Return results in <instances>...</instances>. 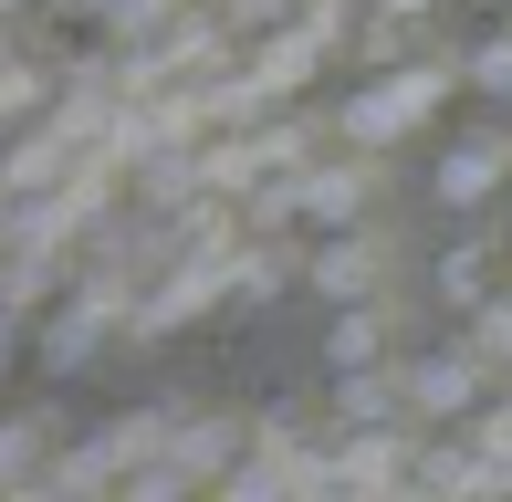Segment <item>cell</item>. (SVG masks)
<instances>
[{
	"instance_id": "obj_1",
	"label": "cell",
	"mask_w": 512,
	"mask_h": 502,
	"mask_svg": "<svg viewBox=\"0 0 512 502\" xmlns=\"http://www.w3.org/2000/svg\"><path fill=\"white\" fill-rule=\"evenodd\" d=\"M439 95H450V84H439V74H377V84H366V95H345V147H398V136L408 126H429L439 116Z\"/></svg>"
},
{
	"instance_id": "obj_2",
	"label": "cell",
	"mask_w": 512,
	"mask_h": 502,
	"mask_svg": "<svg viewBox=\"0 0 512 502\" xmlns=\"http://www.w3.org/2000/svg\"><path fill=\"white\" fill-rule=\"evenodd\" d=\"M502 168H512L502 147H450V168H439V199H460V210H471V199H492V189H502Z\"/></svg>"
},
{
	"instance_id": "obj_3",
	"label": "cell",
	"mask_w": 512,
	"mask_h": 502,
	"mask_svg": "<svg viewBox=\"0 0 512 502\" xmlns=\"http://www.w3.org/2000/svg\"><path fill=\"white\" fill-rule=\"evenodd\" d=\"M314 283H324V293H366V251H345V241H335V251L314 262Z\"/></svg>"
},
{
	"instance_id": "obj_4",
	"label": "cell",
	"mask_w": 512,
	"mask_h": 502,
	"mask_svg": "<svg viewBox=\"0 0 512 502\" xmlns=\"http://www.w3.org/2000/svg\"><path fill=\"white\" fill-rule=\"evenodd\" d=\"M304 210H314V220H345V210H356V178H345V168H335V178H314Z\"/></svg>"
},
{
	"instance_id": "obj_5",
	"label": "cell",
	"mask_w": 512,
	"mask_h": 502,
	"mask_svg": "<svg viewBox=\"0 0 512 502\" xmlns=\"http://www.w3.org/2000/svg\"><path fill=\"white\" fill-rule=\"evenodd\" d=\"M460 398H471V367H429L418 377V408H460Z\"/></svg>"
},
{
	"instance_id": "obj_6",
	"label": "cell",
	"mask_w": 512,
	"mask_h": 502,
	"mask_svg": "<svg viewBox=\"0 0 512 502\" xmlns=\"http://www.w3.org/2000/svg\"><path fill=\"white\" fill-rule=\"evenodd\" d=\"M366 356H377V325H366V314H345V325H335V367H366Z\"/></svg>"
},
{
	"instance_id": "obj_7",
	"label": "cell",
	"mask_w": 512,
	"mask_h": 502,
	"mask_svg": "<svg viewBox=\"0 0 512 502\" xmlns=\"http://www.w3.org/2000/svg\"><path fill=\"white\" fill-rule=\"evenodd\" d=\"M471 74H481V84H492V95H502V84H512V42H492V53H481Z\"/></svg>"
},
{
	"instance_id": "obj_8",
	"label": "cell",
	"mask_w": 512,
	"mask_h": 502,
	"mask_svg": "<svg viewBox=\"0 0 512 502\" xmlns=\"http://www.w3.org/2000/svg\"><path fill=\"white\" fill-rule=\"evenodd\" d=\"M377 11H387V21H408V11H429V0H377Z\"/></svg>"
}]
</instances>
